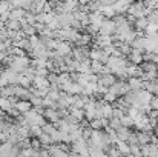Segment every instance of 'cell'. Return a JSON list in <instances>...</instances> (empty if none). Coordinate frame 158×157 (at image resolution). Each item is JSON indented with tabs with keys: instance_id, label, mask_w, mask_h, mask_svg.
Segmentation results:
<instances>
[{
	"instance_id": "obj_1",
	"label": "cell",
	"mask_w": 158,
	"mask_h": 157,
	"mask_svg": "<svg viewBox=\"0 0 158 157\" xmlns=\"http://www.w3.org/2000/svg\"><path fill=\"white\" fill-rule=\"evenodd\" d=\"M31 65V60L26 55H19V57H12L9 62V68L12 71H15L17 74H23Z\"/></svg>"
},
{
	"instance_id": "obj_2",
	"label": "cell",
	"mask_w": 158,
	"mask_h": 157,
	"mask_svg": "<svg viewBox=\"0 0 158 157\" xmlns=\"http://www.w3.org/2000/svg\"><path fill=\"white\" fill-rule=\"evenodd\" d=\"M149 12H151V11L148 9L146 2H143V0H137V2H134V3L131 5L129 11H127V14H129L131 17H134V19H141V17H146Z\"/></svg>"
},
{
	"instance_id": "obj_3",
	"label": "cell",
	"mask_w": 158,
	"mask_h": 157,
	"mask_svg": "<svg viewBox=\"0 0 158 157\" xmlns=\"http://www.w3.org/2000/svg\"><path fill=\"white\" fill-rule=\"evenodd\" d=\"M23 117L26 119L28 125L29 126H43L46 122H45V116L42 112H39L35 108H31L28 112L23 114Z\"/></svg>"
},
{
	"instance_id": "obj_4",
	"label": "cell",
	"mask_w": 158,
	"mask_h": 157,
	"mask_svg": "<svg viewBox=\"0 0 158 157\" xmlns=\"http://www.w3.org/2000/svg\"><path fill=\"white\" fill-rule=\"evenodd\" d=\"M110 91H114L118 97H124L127 93H131V88H129V83H127V80H117L110 88H109Z\"/></svg>"
},
{
	"instance_id": "obj_5",
	"label": "cell",
	"mask_w": 158,
	"mask_h": 157,
	"mask_svg": "<svg viewBox=\"0 0 158 157\" xmlns=\"http://www.w3.org/2000/svg\"><path fill=\"white\" fill-rule=\"evenodd\" d=\"M115 33H117V25H115L114 19H105V22H103L102 26H100V34L114 37Z\"/></svg>"
},
{
	"instance_id": "obj_6",
	"label": "cell",
	"mask_w": 158,
	"mask_h": 157,
	"mask_svg": "<svg viewBox=\"0 0 158 157\" xmlns=\"http://www.w3.org/2000/svg\"><path fill=\"white\" fill-rule=\"evenodd\" d=\"M89 59L91 60H95V62H102V63L106 65V62L109 59V54L105 50L98 48V46H94L92 50H89Z\"/></svg>"
},
{
	"instance_id": "obj_7",
	"label": "cell",
	"mask_w": 158,
	"mask_h": 157,
	"mask_svg": "<svg viewBox=\"0 0 158 157\" xmlns=\"http://www.w3.org/2000/svg\"><path fill=\"white\" fill-rule=\"evenodd\" d=\"M60 89L64 91L66 94H71V96H81V93H83V86L78 85V83L74 82V80L69 82V83H66V85H63Z\"/></svg>"
},
{
	"instance_id": "obj_8",
	"label": "cell",
	"mask_w": 158,
	"mask_h": 157,
	"mask_svg": "<svg viewBox=\"0 0 158 157\" xmlns=\"http://www.w3.org/2000/svg\"><path fill=\"white\" fill-rule=\"evenodd\" d=\"M72 51H74L72 43H69V42H66V40H58L57 48H55V52H57L58 55L68 57V55H72Z\"/></svg>"
},
{
	"instance_id": "obj_9",
	"label": "cell",
	"mask_w": 158,
	"mask_h": 157,
	"mask_svg": "<svg viewBox=\"0 0 158 157\" xmlns=\"http://www.w3.org/2000/svg\"><path fill=\"white\" fill-rule=\"evenodd\" d=\"M117 80H118V79H117V76H115V74H112V72H109V71L102 72V74L98 76V83H100V85H103V86H106V88H110Z\"/></svg>"
},
{
	"instance_id": "obj_10",
	"label": "cell",
	"mask_w": 158,
	"mask_h": 157,
	"mask_svg": "<svg viewBox=\"0 0 158 157\" xmlns=\"http://www.w3.org/2000/svg\"><path fill=\"white\" fill-rule=\"evenodd\" d=\"M137 0H114V9L117 14H124L129 11L131 5Z\"/></svg>"
},
{
	"instance_id": "obj_11",
	"label": "cell",
	"mask_w": 158,
	"mask_h": 157,
	"mask_svg": "<svg viewBox=\"0 0 158 157\" xmlns=\"http://www.w3.org/2000/svg\"><path fill=\"white\" fill-rule=\"evenodd\" d=\"M94 42H95V46H98V48H102V50H106L107 46L114 45V37H110V36H103V34H98V36H95Z\"/></svg>"
},
{
	"instance_id": "obj_12",
	"label": "cell",
	"mask_w": 158,
	"mask_h": 157,
	"mask_svg": "<svg viewBox=\"0 0 158 157\" xmlns=\"http://www.w3.org/2000/svg\"><path fill=\"white\" fill-rule=\"evenodd\" d=\"M126 59H127L129 63H132V65H141V63L144 62V54H143V51H140V50H134V48H132V51L129 52V55H127Z\"/></svg>"
},
{
	"instance_id": "obj_13",
	"label": "cell",
	"mask_w": 158,
	"mask_h": 157,
	"mask_svg": "<svg viewBox=\"0 0 158 157\" xmlns=\"http://www.w3.org/2000/svg\"><path fill=\"white\" fill-rule=\"evenodd\" d=\"M72 57L75 60H78V62L88 60L89 59V50H88V46H77V48H74Z\"/></svg>"
},
{
	"instance_id": "obj_14",
	"label": "cell",
	"mask_w": 158,
	"mask_h": 157,
	"mask_svg": "<svg viewBox=\"0 0 158 157\" xmlns=\"http://www.w3.org/2000/svg\"><path fill=\"white\" fill-rule=\"evenodd\" d=\"M43 116H45V119L48 120V122H51V123H57L61 117H60V112H58V109H52V108H45V111H43Z\"/></svg>"
},
{
	"instance_id": "obj_15",
	"label": "cell",
	"mask_w": 158,
	"mask_h": 157,
	"mask_svg": "<svg viewBox=\"0 0 158 157\" xmlns=\"http://www.w3.org/2000/svg\"><path fill=\"white\" fill-rule=\"evenodd\" d=\"M127 83H129L131 91L144 89V80H143L141 77H129V79H127Z\"/></svg>"
},
{
	"instance_id": "obj_16",
	"label": "cell",
	"mask_w": 158,
	"mask_h": 157,
	"mask_svg": "<svg viewBox=\"0 0 158 157\" xmlns=\"http://www.w3.org/2000/svg\"><path fill=\"white\" fill-rule=\"evenodd\" d=\"M2 74L6 77V80H8V83H9V85H19L20 74H17V72H15V71H12L11 68H8V69L2 71Z\"/></svg>"
},
{
	"instance_id": "obj_17",
	"label": "cell",
	"mask_w": 158,
	"mask_h": 157,
	"mask_svg": "<svg viewBox=\"0 0 158 157\" xmlns=\"http://www.w3.org/2000/svg\"><path fill=\"white\" fill-rule=\"evenodd\" d=\"M105 19L106 17L102 12H98V11H97V12H89V23H91V25H95V26L100 28L102 23L105 22Z\"/></svg>"
},
{
	"instance_id": "obj_18",
	"label": "cell",
	"mask_w": 158,
	"mask_h": 157,
	"mask_svg": "<svg viewBox=\"0 0 158 157\" xmlns=\"http://www.w3.org/2000/svg\"><path fill=\"white\" fill-rule=\"evenodd\" d=\"M151 140H152V134H151V133H146V131H137V142H138L140 146H141V145H148V143H151Z\"/></svg>"
},
{
	"instance_id": "obj_19",
	"label": "cell",
	"mask_w": 158,
	"mask_h": 157,
	"mask_svg": "<svg viewBox=\"0 0 158 157\" xmlns=\"http://www.w3.org/2000/svg\"><path fill=\"white\" fill-rule=\"evenodd\" d=\"M143 68L140 66V65H132V63H129V66H127V77H141L143 76Z\"/></svg>"
},
{
	"instance_id": "obj_20",
	"label": "cell",
	"mask_w": 158,
	"mask_h": 157,
	"mask_svg": "<svg viewBox=\"0 0 158 157\" xmlns=\"http://www.w3.org/2000/svg\"><path fill=\"white\" fill-rule=\"evenodd\" d=\"M34 88H51V83L48 80V77H42V76H35L34 80Z\"/></svg>"
},
{
	"instance_id": "obj_21",
	"label": "cell",
	"mask_w": 158,
	"mask_h": 157,
	"mask_svg": "<svg viewBox=\"0 0 158 157\" xmlns=\"http://www.w3.org/2000/svg\"><path fill=\"white\" fill-rule=\"evenodd\" d=\"M14 108H15L20 114H25V112H28V111L32 108V103H31L29 100H19L17 103L14 105Z\"/></svg>"
},
{
	"instance_id": "obj_22",
	"label": "cell",
	"mask_w": 158,
	"mask_h": 157,
	"mask_svg": "<svg viewBox=\"0 0 158 157\" xmlns=\"http://www.w3.org/2000/svg\"><path fill=\"white\" fill-rule=\"evenodd\" d=\"M131 134H132V131H131L127 126H121V128H118V129H117V137H118V140L127 142V140H129V137H131Z\"/></svg>"
},
{
	"instance_id": "obj_23",
	"label": "cell",
	"mask_w": 158,
	"mask_h": 157,
	"mask_svg": "<svg viewBox=\"0 0 158 157\" xmlns=\"http://www.w3.org/2000/svg\"><path fill=\"white\" fill-rule=\"evenodd\" d=\"M115 146H117V150L120 151L121 156H131V145H129L127 142L118 140V142L115 143Z\"/></svg>"
},
{
	"instance_id": "obj_24",
	"label": "cell",
	"mask_w": 158,
	"mask_h": 157,
	"mask_svg": "<svg viewBox=\"0 0 158 157\" xmlns=\"http://www.w3.org/2000/svg\"><path fill=\"white\" fill-rule=\"evenodd\" d=\"M26 15V11L22 8H14L9 11V20H22Z\"/></svg>"
},
{
	"instance_id": "obj_25",
	"label": "cell",
	"mask_w": 158,
	"mask_h": 157,
	"mask_svg": "<svg viewBox=\"0 0 158 157\" xmlns=\"http://www.w3.org/2000/svg\"><path fill=\"white\" fill-rule=\"evenodd\" d=\"M148 25H149V20H148V17H141V19H137V20H135V23H134V28H135L138 33H144V29L148 28Z\"/></svg>"
},
{
	"instance_id": "obj_26",
	"label": "cell",
	"mask_w": 158,
	"mask_h": 157,
	"mask_svg": "<svg viewBox=\"0 0 158 157\" xmlns=\"http://www.w3.org/2000/svg\"><path fill=\"white\" fill-rule=\"evenodd\" d=\"M12 108H14V106L11 103L9 97H0V109H2L3 112H11Z\"/></svg>"
},
{
	"instance_id": "obj_27",
	"label": "cell",
	"mask_w": 158,
	"mask_h": 157,
	"mask_svg": "<svg viewBox=\"0 0 158 157\" xmlns=\"http://www.w3.org/2000/svg\"><path fill=\"white\" fill-rule=\"evenodd\" d=\"M131 46H132L134 50H140V51L144 52V34H143V36H138V37L131 43Z\"/></svg>"
},
{
	"instance_id": "obj_28",
	"label": "cell",
	"mask_w": 158,
	"mask_h": 157,
	"mask_svg": "<svg viewBox=\"0 0 158 157\" xmlns=\"http://www.w3.org/2000/svg\"><path fill=\"white\" fill-rule=\"evenodd\" d=\"M14 46H19V48H22L23 51H31V40H29V37L28 39H22V40H19V42H14Z\"/></svg>"
},
{
	"instance_id": "obj_29",
	"label": "cell",
	"mask_w": 158,
	"mask_h": 157,
	"mask_svg": "<svg viewBox=\"0 0 158 157\" xmlns=\"http://www.w3.org/2000/svg\"><path fill=\"white\" fill-rule=\"evenodd\" d=\"M140 66L143 68L144 72H158V65L152 63V62H143Z\"/></svg>"
},
{
	"instance_id": "obj_30",
	"label": "cell",
	"mask_w": 158,
	"mask_h": 157,
	"mask_svg": "<svg viewBox=\"0 0 158 157\" xmlns=\"http://www.w3.org/2000/svg\"><path fill=\"white\" fill-rule=\"evenodd\" d=\"M6 28L8 31H22V23L20 20H8Z\"/></svg>"
},
{
	"instance_id": "obj_31",
	"label": "cell",
	"mask_w": 158,
	"mask_h": 157,
	"mask_svg": "<svg viewBox=\"0 0 158 157\" xmlns=\"http://www.w3.org/2000/svg\"><path fill=\"white\" fill-rule=\"evenodd\" d=\"M103 100H105V102H107V103H112V105H114L115 102H117V100H118V96H117L114 91H110V89H109L105 96H103Z\"/></svg>"
},
{
	"instance_id": "obj_32",
	"label": "cell",
	"mask_w": 158,
	"mask_h": 157,
	"mask_svg": "<svg viewBox=\"0 0 158 157\" xmlns=\"http://www.w3.org/2000/svg\"><path fill=\"white\" fill-rule=\"evenodd\" d=\"M39 140H40V143H42L43 146H51V145H54L52 137H51L49 134H46V133H43V134L39 137Z\"/></svg>"
},
{
	"instance_id": "obj_33",
	"label": "cell",
	"mask_w": 158,
	"mask_h": 157,
	"mask_svg": "<svg viewBox=\"0 0 158 157\" xmlns=\"http://www.w3.org/2000/svg\"><path fill=\"white\" fill-rule=\"evenodd\" d=\"M131 156L143 157V154H141V146H140L138 143H132V145H131Z\"/></svg>"
},
{
	"instance_id": "obj_34",
	"label": "cell",
	"mask_w": 158,
	"mask_h": 157,
	"mask_svg": "<svg viewBox=\"0 0 158 157\" xmlns=\"http://www.w3.org/2000/svg\"><path fill=\"white\" fill-rule=\"evenodd\" d=\"M120 120H121V125H123V126H127V128L134 126V119H132V117H131L127 112H126V114H124V116H123Z\"/></svg>"
},
{
	"instance_id": "obj_35",
	"label": "cell",
	"mask_w": 158,
	"mask_h": 157,
	"mask_svg": "<svg viewBox=\"0 0 158 157\" xmlns=\"http://www.w3.org/2000/svg\"><path fill=\"white\" fill-rule=\"evenodd\" d=\"M89 126H91L92 129H102V128H105L103 119H94V120H91V122H89Z\"/></svg>"
},
{
	"instance_id": "obj_36",
	"label": "cell",
	"mask_w": 158,
	"mask_h": 157,
	"mask_svg": "<svg viewBox=\"0 0 158 157\" xmlns=\"http://www.w3.org/2000/svg\"><path fill=\"white\" fill-rule=\"evenodd\" d=\"M9 11H11V3L6 0H0V15H3Z\"/></svg>"
},
{
	"instance_id": "obj_37",
	"label": "cell",
	"mask_w": 158,
	"mask_h": 157,
	"mask_svg": "<svg viewBox=\"0 0 158 157\" xmlns=\"http://www.w3.org/2000/svg\"><path fill=\"white\" fill-rule=\"evenodd\" d=\"M42 129H43V133H46V134L52 136L54 133L57 131V126H55L54 123H45V125L42 126Z\"/></svg>"
},
{
	"instance_id": "obj_38",
	"label": "cell",
	"mask_w": 158,
	"mask_h": 157,
	"mask_svg": "<svg viewBox=\"0 0 158 157\" xmlns=\"http://www.w3.org/2000/svg\"><path fill=\"white\" fill-rule=\"evenodd\" d=\"M31 83H32V80H31V79H28L26 76L20 74V79H19V85H20V86H23V88H29V86H31Z\"/></svg>"
},
{
	"instance_id": "obj_39",
	"label": "cell",
	"mask_w": 158,
	"mask_h": 157,
	"mask_svg": "<svg viewBox=\"0 0 158 157\" xmlns=\"http://www.w3.org/2000/svg\"><path fill=\"white\" fill-rule=\"evenodd\" d=\"M29 133H31V137L39 139V137L43 134V129H42V126H31V128H29Z\"/></svg>"
},
{
	"instance_id": "obj_40",
	"label": "cell",
	"mask_w": 158,
	"mask_h": 157,
	"mask_svg": "<svg viewBox=\"0 0 158 157\" xmlns=\"http://www.w3.org/2000/svg\"><path fill=\"white\" fill-rule=\"evenodd\" d=\"M158 33V25L157 23H149L148 28L144 29V36H151V34H155Z\"/></svg>"
},
{
	"instance_id": "obj_41",
	"label": "cell",
	"mask_w": 158,
	"mask_h": 157,
	"mask_svg": "<svg viewBox=\"0 0 158 157\" xmlns=\"http://www.w3.org/2000/svg\"><path fill=\"white\" fill-rule=\"evenodd\" d=\"M148 20H149V23H157L158 25V9H152L148 15Z\"/></svg>"
},
{
	"instance_id": "obj_42",
	"label": "cell",
	"mask_w": 158,
	"mask_h": 157,
	"mask_svg": "<svg viewBox=\"0 0 158 157\" xmlns=\"http://www.w3.org/2000/svg\"><path fill=\"white\" fill-rule=\"evenodd\" d=\"M29 102L32 103V106L34 108H37V106H43V99L42 97H37V96H31V99H29Z\"/></svg>"
},
{
	"instance_id": "obj_43",
	"label": "cell",
	"mask_w": 158,
	"mask_h": 157,
	"mask_svg": "<svg viewBox=\"0 0 158 157\" xmlns=\"http://www.w3.org/2000/svg\"><path fill=\"white\" fill-rule=\"evenodd\" d=\"M107 156L109 157H121V154H120V151L117 150V146H110V148L107 150Z\"/></svg>"
},
{
	"instance_id": "obj_44",
	"label": "cell",
	"mask_w": 158,
	"mask_h": 157,
	"mask_svg": "<svg viewBox=\"0 0 158 157\" xmlns=\"http://www.w3.org/2000/svg\"><path fill=\"white\" fill-rule=\"evenodd\" d=\"M43 145L40 143V140L39 139H32L31 140V148H34V150H37V151H40V148H42Z\"/></svg>"
},
{
	"instance_id": "obj_45",
	"label": "cell",
	"mask_w": 158,
	"mask_h": 157,
	"mask_svg": "<svg viewBox=\"0 0 158 157\" xmlns=\"http://www.w3.org/2000/svg\"><path fill=\"white\" fill-rule=\"evenodd\" d=\"M151 108L158 111V96H152V100H151Z\"/></svg>"
},
{
	"instance_id": "obj_46",
	"label": "cell",
	"mask_w": 158,
	"mask_h": 157,
	"mask_svg": "<svg viewBox=\"0 0 158 157\" xmlns=\"http://www.w3.org/2000/svg\"><path fill=\"white\" fill-rule=\"evenodd\" d=\"M64 3H71L74 6H80V0H63Z\"/></svg>"
},
{
	"instance_id": "obj_47",
	"label": "cell",
	"mask_w": 158,
	"mask_h": 157,
	"mask_svg": "<svg viewBox=\"0 0 158 157\" xmlns=\"http://www.w3.org/2000/svg\"><path fill=\"white\" fill-rule=\"evenodd\" d=\"M68 157H81L78 153H75V151H69V156Z\"/></svg>"
},
{
	"instance_id": "obj_48",
	"label": "cell",
	"mask_w": 158,
	"mask_h": 157,
	"mask_svg": "<svg viewBox=\"0 0 158 157\" xmlns=\"http://www.w3.org/2000/svg\"><path fill=\"white\" fill-rule=\"evenodd\" d=\"M91 0H80V5H88Z\"/></svg>"
},
{
	"instance_id": "obj_49",
	"label": "cell",
	"mask_w": 158,
	"mask_h": 157,
	"mask_svg": "<svg viewBox=\"0 0 158 157\" xmlns=\"http://www.w3.org/2000/svg\"><path fill=\"white\" fill-rule=\"evenodd\" d=\"M154 133H155V136H157V137H158V125H157V126H155V128H154Z\"/></svg>"
},
{
	"instance_id": "obj_50",
	"label": "cell",
	"mask_w": 158,
	"mask_h": 157,
	"mask_svg": "<svg viewBox=\"0 0 158 157\" xmlns=\"http://www.w3.org/2000/svg\"><path fill=\"white\" fill-rule=\"evenodd\" d=\"M0 116H5V112H3V111H2V109H0Z\"/></svg>"
},
{
	"instance_id": "obj_51",
	"label": "cell",
	"mask_w": 158,
	"mask_h": 157,
	"mask_svg": "<svg viewBox=\"0 0 158 157\" xmlns=\"http://www.w3.org/2000/svg\"><path fill=\"white\" fill-rule=\"evenodd\" d=\"M121 157H132V156H121Z\"/></svg>"
},
{
	"instance_id": "obj_52",
	"label": "cell",
	"mask_w": 158,
	"mask_h": 157,
	"mask_svg": "<svg viewBox=\"0 0 158 157\" xmlns=\"http://www.w3.org/2000/svg\"><path fill=\"white\" fill-rule=\"evenodd\" d=\"M157 123H158V117H157Z\"/></svg>"
},
{
	"instance_id": "obj_53",
	"label": "cell",
	"mask_w": 158,
	"mask_h": 157,
	"mask_svg": "<svg viewBox=\"0 0 158 157\" xmlns=\"http://www.w3.org/2000/svg\"><path fill=\"white\" fill-rule=\"evenodd\" d=\"M0 76H2V71H0Z\"/></svg>"
}]
</instances>
